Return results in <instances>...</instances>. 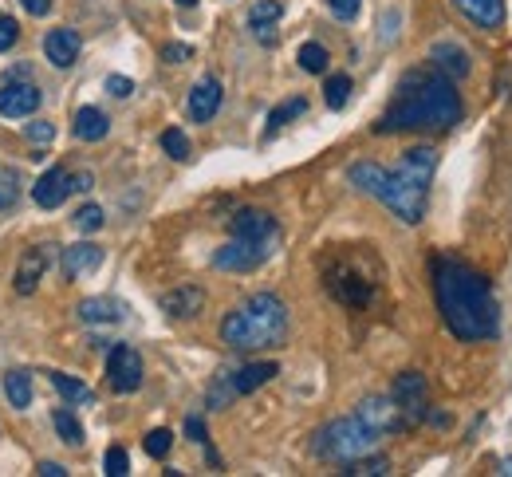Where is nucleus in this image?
I'll list each match as a JSON object with an SVG mask.
<instances>
[{"instance_id": "obj_1", "label": "nucleus", "mask_w": 512, "mask_h": 477, "mask_svg": "<svg viewBox=\"0 0 512 477\" xmlns=\"http://www.w3.org/2000/svg\"><path fill=\"white\" fill-rule=\"evenodd\" d=\"M434 296L446 328L461 343L497 340L501 332V308L489 288V280L461 265V261H438L434 265Z\"/></svg>"}, {"instance_id": "obj_2", "label": "nucleus", "mask_w": 512, "mask_h": 477, "mask_svg": "<svg viewBox=\"0 0 512 477\" xmlns=\"http://www.w3.org/2000/svg\"><path fill=\"white\" fill-rule=\"evenodd\" d=\"M434 166H438V154L430 146H414L402 154V162L394 170H386L379 162H355L347 170V178L379 198V202L406 225H418L426 217V198H430V178H434Z\"/></svg>"}, {"instance_id": "obj_3", "label": "nucleus", "mask_w": 512, "mask_h": 477, "mask_svg": "<svg viewBox=\"0 0 512 477\" xmlns=\"http://www.w3.org/2000/svg\"><path fill=\"white\" fill-rule=\"evenodd\" d=\"M461 119V95L453 91V79L442 71L414 68L402 75L386 115L379 119V135L398 131H449Z\"/></svg>"}, {"instance_id": "obj_4", "label": "nucleus", "mask_w": 512, "mask_h": 477, "mask_svg": "<svg viewBox=\"0 0 512 477\" xmlns=\"http://www.w3.org/2000/svg\"><path fill=\"white\" fill-rule=\"evenodd\" d=\"M284 336H288V308L272 292H256L221 320V340L229 343L233 351L280 347Z\"/></svg>"}, {"instance_id": "obj_5", "label": "nucleus", "mask_w": 512, "mask_h": 477, "mask_svg": "<svg viewBox=\"0 0 512 477\" xmlns=\"http://www.w3.org/2000/svg\"><path fill=\"white\" fill-rule=\"evenodd\" d=\"M379 430H371L359 414H351V418H335V422H327L320 434H316V442H312V450H316V458L323 462H351V458H363V454H371L375 446H379Z\"/></svg>"}, {"instance_id": "obj_6", "label": "nucleus", "mask_w": 512, "mask_h": 477, "mask_svg": "<svg viewBox=\"0 0 512 477\" xmlns=\"http://www.w3.org/2000/svg\"><path fill=\"white\" fill-rule=\"evenodd\" d=\"M276 375H280V367H276V363H245L241 371H221V375L213 379V387H209V407L225 410L233 399L253 395L256 387L272 383Z\"/></svg>"}, {"instance_id": "obj_7", "label": "nucleus", "mask_w": 512, "mask_h": 477, "mask_svg": "<svg viewBox=\"0 0 512 477\" xmlns=\"http://www.w3.org/2000/svg\"><path fill=\"white\" fill-rule=\"evenodd\" d=\"M272 253H276V249H268V245H256V241H245V237H233L229 245H221V249L213 253V265H217L221 273H253V269H260Z\"/></svg>"}, {"instance_id": "obj_8", "label": "nucleus", "mask_w": 512, "mask_h": 477, "mask_svg": "<svg viewBox=\"0 0 512 477\" xmlns=\"http://www.w3.org/2000/svg\"><path fill=\"white\" fill-rule=\"evenodd\" d=\"M390 399L398 403L402 410V418H406V430L410 426H418L426 414H430V403H426V375L422 371H406V375H398L394 379V387H390Z\"/></svg>"}, {"instance_id": "obj_9", "label": "nucleus", "mask_w": 512, "mask_h": 477, "mask_svg": "<svg viewBox=\"0 0 512 477\" xmlns=\"http://www.w3.org/2000/svg\"><path fill=\"white\" fill-rule=\"evenodd\" d=\"M107 379L119 395H130L142 387V355L130 347V343H115L111 355H107Z\"/></svg>"}, {"instance_id": "obj_10", "label": "nucleus", "mask_w": 512, "mask_h": 477, "mask_svg": "<svg viewBox=\"0 0 512 477\" xmlns=\"http://www.w3.org/2000/svg\"><path fill=\"white\" fill-rule=\"evenodd\" d=\"M229 229H233V237H245V241L268 245V249H276V241H280L276 217L264 213V209H237L233 221H229Z\"/></svg>"}, {"instance_id": "obj_11", "label": "nucleus", "mask_w": 512, "mask_h": 477, "mask_svg": "<svg viewBox=\"0 0 512 477\" xmlns=\"http://www.w3.org/2000/svg\"><path fill=\"white\" fill-rule=\"evenodd\" d=\"M371 430H379V434H394V430H406V418H402V410L398 403L390 399V395H371V399H363L359 410H355Z\"/></svg>"}, {"instance_id": "obj_12", "label": "nucleus", "mask_w": 512, "mask_h": 477, "mask_svg": "<svg viewBox=\"0 0 512 477\" xmlns=\"http://www.w3.org/2000/svg\"><path fill=\"white\" fill-rule=\"evenodd\" d=\"M48 265H52V245H32L24 257H20V265H16V292L20 296H32L36 288H40V280L48 273Z\"/></svg>"}, {"instance_id": "obj_13", "label": "nucleus", "mask_w": 512, "mask_h": 477, "mask_svg": "<svg viewBox=\"0 0 512 477\" xmlns=\"http://www.w3.org/2000/svg\"><path fill=\"white\" fill-rule=\"evenodd\" d=\"M40 107V87L32 83H4L0 87V115L4 119H28Z\"/></svg>"}, {"instance_id": "obj_14", "label": "nucleus", "mask_w": 512, "mask_h": 477, "mask_svg": "<svg viewBox=\"0 0 512 477\" xmlns=\"http://www.w3.org/2000/svg\"><path fill=\"white\" fill-rule=\"evenodd\" d=\"M67 194H71V174H67L64 166L44 170V174H40V182L32 186V202L40 205V209H60Z\"/></svg>"}, {"instance_id": "obj_15", "label": "nucleus", "mask_w": 512, "mask_h": 477, "mask_svg": "<svg viewBox=\"0 0 512 477\" xmlns=\"http://www.w3.org/2000/svg\"><path fill=\"white\" fill-rule=\"evenodd\" d=\"M190 119L193 123H209L217 111H221V83L213 79V75H205V79H197L190 91Z\"/></svg>"}, {"instance_id": "obj_16", "label": "nucleus", "mask_w": 512, "mask_h": 477, "mask_svg": "<svg viewBox=\"0 0 512 477\" xmlns=\"http://www.w3.org/2000/svg\"><path fill=\"white\" fill-rule=\"evenodd\" d=\"M453 8L465 20H473L477 28H485V32H493V28L505 24V0H453Z\"/></svg>"}, {"instance_id": "obj_17", "label": "nucleus", "mask_w": 512, "mask_h": 477, "mask_svg": "<svg viewBox=\"0 0 512 477\" xmlns=\"http://www.w3.org/2000/svg\"><path fill=\"white\" fill-rule=\"evenodd\" d=\"M201 308H205V292L197 284H182V288L162 296V312L174 316V320H193Z\"/></svg>"}, {"instance_id": "obj_18", "label": "nucleus", "mask_w": 512, "mask_h": 477, "mask_svg": "<svg viewBox=\"0 0 512 477\" xmlns=\"http://www.w3.org/2000/svg\"><path fill=\"white\" fill-rule=\"evenodd\" d=\"M284 16V4L280 0H256L249 8V28L260 44H276V20Z\"/></svg>"}, {"instance_id": "obj_19", "label": "nucleus", "mask_w": 512, "mask_h": 477, "mask_svg": "<svg viewBox=\"0 0 512 477\" xmlns=\"http://www.w3.org/2000/svg\"><path fill=\"white\" fill-rule=\"evenodd\" d=\"M44 56L56 64V68H71L79 60V36L71 28H52L44 36Z\"/></svg>"}, {"instance_id": "obj_20", "label": "nucleus", "mask_w": 512, "mask_h": 477, "mask_svg": "<svg viewBox=\"0 0 512 477\" xmlns=\"http://www.w3.org/2000/svg\"><path fill=\"white\" fill-rule=\"evenodd\" d=\"M60 265H64V273L71 276V280H75V276H87L103 265V249H99V245H91V241H79V245L64 249Z\"/></svg>"}, {"instance_id": "obj_21", "label": "nucleus", "mask_w": 512, "mask_h": 477, "mask_svg": "<svg viewBox=\"0 0 512 477\" xmlns=\"http://www.w3.org/2000/svg\"><path fill=\"white\" fill-rule=\"evenodd\" d=\"M430 60H434V68L449 75V79H461V75H469V52L461 48V44H453V40H438L434 48H430Z\"/></svg>"}, {"instance_id": "obj_22", "label": "nucleus", "mask_w": 512, "mask_h": 477, "mask_svg": "<svg viewBox=\"0 0 512 477\" xmlns=\"http://www.w3.org/2000/svg\"><path fill=\"white\" fill-rule=\"evenodd\" d=\"M71 131H75L79 142H99V138H107V131H111V119L99 107H79L75 119H71Z\"/></svg>"}, {"instance_id": "obj_23", "label": "nucleus", "mask_w": 512, "mask_h": 477, "mask_svg": "<svg viewBox=\"0 0 512 477\" xmlns=\"http://www.w3.org/2000/svg\"><path fill=\"white\" fill-rule=\"evenodd\" d=\"M79 320L83 324H119L123 320V304L111 296H91L79 304Z\"/></svg>"}, {"instance_id": "obj_24", "label": "nucleus", "mask_w": 512, "mask_h": 477, "mask_svg": "<svg viewBox=\"0 0 512 477\" xmlns=\"http://www.w3.org/2000/svg\"><path fill=\"white\" fill-rule=\"evenodd\" d=\"M4 395L16 410H24L32 403V375L28 371H8L4 375Z\"/></svg>"}, {"instance_id": "obj_25", "label": "nucleus", "mask_w": 512, "mask_h": 477, "mask_svg": "<svg viewBox=\"0 0 512 477\" xmlns=\"http://www.w3.org/2000/svg\"><path fill=\"white\" fill-rule=\"evenodd\" d=\"M52 387L64 395V403H91L95 395H91V387L87 383H79V379H71V375H64V371H52Z\"/></svg>"}, {"instance_id": "obj_26", "label": "nucleus", "mask_w": 512, "mask_h": 477, "mask_svg": "<svg viewBox=\"0 0 512 477\" xmlns=\"http://www.w3.org/2000/svg\"><path fill=\"white\" fill-rule=\"evenodd\" d=\"M343 474L347 477H383V474H390V462H386V458H371V454H363V458L343 462Z\"/></svg>"}, {"instance_id": "obj_27", "label": "nucleus", "mask_w": 512, "mask_h": 477, "mask_svg": "<svg viewBox=\"0 0 512 477\" xmlns=\"http://www.w3.org/2000/svg\"><path fill=\"white\" fill-rule=\"evenodd\" d=\"M323 99H327L331 111H343L347 99H351V75H331L327 87H323Z\"/></svg>"}, {"instance_id": "obj_28", "label": "nucleus", "mask_w": 512, "mask_h": 477, "mask_svg": "<svg viewBox=\"0 0 512 477\" xmlns=\"http://www.w3.org/2000/svg\"><path fill=\"white\" fill-rule=\"evenodd\" d=\"M52 426H56V434L64 438L67 446H83V426H79V418L71 410H56L52 414Z\"/></svg>"}, {"instance_id": "obj_29", "label": "nucleus", "mask_w": 512, "mask_h": 477, "mask_svg": "<svg viewBox=\"0 0 512 477\" xmlns=\"http://www.w3.org/2000/svg\"><path fill=\"white\" fill-rule=\"evenodd\" d=\"M304 111H308V99H300V95H296V99H288V103H280V107H276V111L268 115V131H280L284 123L300 119Z\"/></svg>"}, {"instance_id": "obj_30", "label": "nucleus", "mask_w": 512, "mask_h": 477, "mask_svg": "<svg viewBox=\"0 0 512 477\" xmlns=\"http://www.w3.org/2000/svg\"><path fill=\"white\" fill-rule=\"evenodd\" d=\"M20 202V174L12 166H0V209H12Z\"/></svg>"}, {"instance_id": "obj_31", "label": "nucleus", "mask_w": 512, "mask_h": 477, "mask_svg": "<svg viewBox=\"0 0 512 477\" xmlns=\"http://www.w3.org/2000/svg\"><path fill=\"white\" fill-rule=\"evenodd\" d=\"M300 68L312 71V75H323L327 71V48L323 44H304L300 48Z\"/></svg>"}, {"instance_id": "obj_32", "label": "nucleus", "mask_w": 512, "mask_h": 477, "mask_svg": "<svg viewBox=\"0 0 512 477\" xmlns=\"http://www.w3.org/2000/svg\"><path fill=\"white\" fill-rule=\"evenodd\" d=\"M103 474L107 477H127L130 474V458L123 446H111L107 458H103Z\"/></svg>"}, {"instance_id": "obj_33", "label": "nucleus", "mask_w": 512, "mask_h": 477, "mask_svg": "<svg viewBox=\"0 0 512 477\" xmlns=\"http://www.w3.org/2000/svg\"><path fill=\"white\" fill-rule=\"evenodd\" d=\"M162 150H166L170 158H178V162H182V158H190V138L182 135L178 127H170V131L162 135Z\"/></svg>"}, {"instance_id": "obj_34", "label": "nucleus", "mask_w": 512, "mask_h": 477, "mask_svg": "<svg viewBox=\"0 0 512 477\" xmlns=\"http://www.w3.org/2000/svg\"><path fill=\"white\" fill-rule=\"evenodd\" d=\"M75 229L99 233V229H103V209H99V205H83V209L75 213Z\"/></svg>"}, {"instance_id": "obj_35", "label": "nucleus", "mask_w": 512, "mask_h": 477, "mask_svg": "<svg viewBox=\"0 0 512 477\" xmlns=\"http://www.w3.org/2000/svg\"><path fill=\"white\" fill-rule=\"evenodd\" d=\"M170 446H174V434H170V430H150V434H146V454H150V458H166Z\"/></svg>"}, {"instance_id": "obj_36", "label": "nucleus", "mask_w": 512, "mask_h": 477, "mask_svg": "<svg viewBox=\"0 0 512 477\" xmlns=\"http://www.w3.org/2000/svg\"><path fill=\"white\" fill-rule=\"evenodd\" d=\"M24 135H28V142H36V146H48V142L56 138V127H52L48 119H36V123L24 127Z\"/></svg>"}, {"instance_id": "obj_37", "label": "nucleus", "mask_w": 512, "mask_h": 477, "mask_svg": "<svg viewBox=\"0 0 512 477\" xmlns=\"http://www.w3.org/2000/svg\"><path fill=\"white\" fill-rule=\"evenodd\" d=\"M16 40H20V24L12 16H0V52H12Z\"/></svg>"}, {"instance_id": "obj_38", "label": "nucleus", "mask_w": 512, "mask_h": 477, "mask_svg": "<svg viewBox=\"0 0 512 477\" xmlns=\"http://www.w3.org/2000/svg\"><path fill=\"white\" fill-rule=\"evenodd\" d=\"M327 8H331L339 20H355L359 8H363V0H327Z\"/></svg>"}, {"instance_id": "obj_39", "label": "nucleus", "mask_w": 512, "mask_h": 477, "mask_svg": "<svg viewBox=\"0 0 512 477\" xmlns=\"http://www.w3.org/2000/svg\"><path fill=\"white\" fill-rule=\"evenodd\" d=\"M162 56H166V64H186V60L193 56V48L190 44H166Z\"/></svg>"}, {"instance_id": "obj_40", "label": "nucleus", "mask_w": 512, "mask_h": 477, "mask_svg": "<svg viewBox=\"0 0 512 477\" xmlns=\"http://www.w3.org/2000/svg\"><path fill=\"white\" fill-rule=\"evenodd\" d=\"M107 91H111L115 99H127L130 91H134V83H130L127 75H107Z\"/></svg>"}, {"instance_id": "obj_41", "label": "nucleus", "mask_w": 512, "mask_h": 477, "mask_svg": "<svg viewBox=\"0 0 512 477\" xmlns=\"http://www.w3.org/2000/svg\"><path fill=\"white\" fill-rule=\"evenodd\" d=\"M20 4H24L32 16H48V12H52V0H20Z\"/></svg>"}, {"instance_id": "obj_42", "label": "nucleus", "mask_w": 512, "mask_h": 477, "mask_svg": "<svg viewBox=\"0 0 512 477\" xmlns=\"http://www.w3.org/2000/svg\"><path fill=\"white\" fill-rule=\"evenodd\" d=\"M186 434H190L193 442H205V422L201 418H186Z\"/></svg>"}, {"instance_id": "obj_43", "label": "nucleus", "mask_w": 512, "mask_h": 477, "mask_svg": "<svg viewBox=\"0 0 512 477\" xmlns=\"http://www.w3.org/2000/svg\"><path fill=\"white\" fill-rule=\"evenodd\" d=\"M40 474L44 477H67V470L60 462H40Z\"/></svg>"}, {"instance_id": "obj_44", "label": "nucleus", "mask_w": 512, "mask_h": 477, "mask_svg": "<svg viewBox=\"0 0 512 477\" xmlns=\"http://www.w3.org/2000/svg\"><path fill=\"white\" fill-rule=\"evenodd\" d=\"M71 190H91V174H75L71 178Z\"/></svg>"}, {"instance_id": "obj_45", "label": "nucleus", "mask_w": 512, "mask_h": 477, "mask_svg": "<svg viewBox=\"0 0 512 477\" xmlns=\"http://www.w3.org/2000/svg\"><path fill=\"white\" fill-rule=\"evenodd\" d=\"M178 4H182V8H193V4H197V0H178Z\"/></svg>"}]
</instances>
